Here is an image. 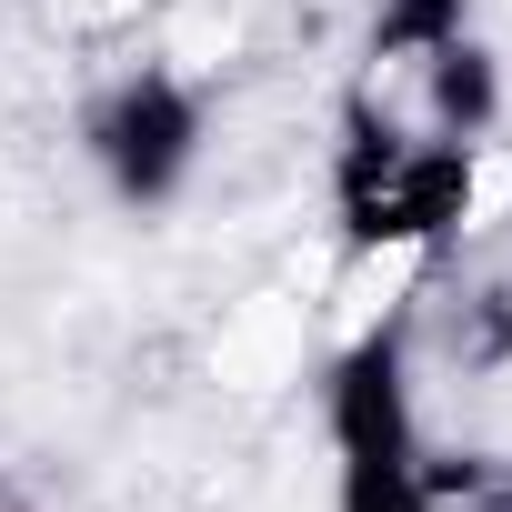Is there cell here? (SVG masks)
<instances>
[{
  "label": "cell",
  "instance_id": "cell-1",
  "mask_svg": "<svg viewBox=\"0 0 512 512\" xmlns=\"http://www.w3.org/2000/svg\"><path fill=\"white\" fill-rule=\"evenodd\" d=\"M191 151H201V101H191V81L131 71V81H111V91L91 101V161H101L131 201H161V191L191 171Z\"/></svg>",
  "mask_w": 512,
  "mask_h": 512
}]
</instances>
